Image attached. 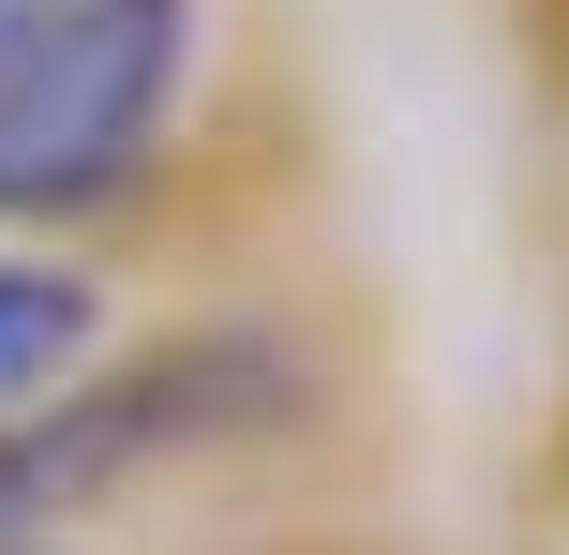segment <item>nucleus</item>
I'll return each mask as SVG.
<instances>
[{"label":"nucleus","mask_w":569,"mask_h":555,"mask_svg":"<svg viewBox=\"0 0 569 555\" xmlns=\"http://www.w3.org/2000/svg\"><path fill=\"white\" fill-rule=\"evenodd\" d=\"M196 60V0H46L0 30V226H76L136 196Z\"/></svg>","instance_id":"nucleus-1"},{"label":"nucleus","mask_w":569,"mask_h":555,"mask_svg":"<svg viewBox=\"0 0 569 555\" xmlns=\"http://www.w3.org/2000/svg\"><path fill=\"white\" fill-rule=\"evenodd\" d=\"M300 406V360L284 346H240V330H210V346H166V360H120V376H60L30 390V406H0V541H60L76 511H106L120 480L150 466H196V450L256 436V420Z\"/></svg>","instance_id":"nucleus-2"},{"label":"nucleus","mask_w":569,"mask_h":555,"mask_svg":"<svg viewBox=\"0 0 569 555\" xmlns=\"http://www.w3.org/2000/svg\"><path fill=\"white\" fill-rule=\"evenodd\" d=\"M90 346H106V300H90V270L0 256V406H30V390H60V376H76Z\"/></svg>","instance_id":"nucleus-3"},{"label":"nucleus","mask_w":569,"mask_h":555,"mask_svg":"<svg viewBox=\"0 0 569 555\" xmlns=\"http://www.w3.org/2000/svg\"><path fill=\"white\" fill-rule=\"evenodd\" d=\"M0 555H60V541H0Z\"/></svg>","instance_id":"nucleus-4"}]
</instances>
